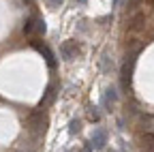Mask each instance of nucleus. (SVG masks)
<instances>
[{
	"label": "nucleus",
	"instance_id": "f257e3e1",
	"mask_svg": "<svg viewBox=\"0 0 154 152\" xmlns=\"http://www.w3.org/2000/svg\"><path fill=\"white\" fill-rule=\"evenodd\" d=\"M60 54H62V58H64L66 62L75 60L77 56H79V45H77V41H64V43L60 45Z\"/></svg>",
	"mask_w": 154,
	"mask_h": 152
},
{
	"label": "nucleus",
	"instance_id": "f03ea898",
	"mask_svg": "<svg viewBox=\"0 0 154 152\" xmlns=\"http://www.w3.org/2000/svg\"><path fill=\"white\" fill-rule=\"evenodd\" d=\"M107 146V131L105 129H96L92 133V148L94 150H103Z\"/></svg>",
	"mask_w": 154,
	"mask_h": 152
},
{
	"label": "nucleus",
	"instance_id": "7ed1b4c3",
	"mask_svg": "<svg viewBox=\"0 0 154 152\" xmlns=\"http://www.w3.org/2000/svg\"><path fill=\"white\" fill-rule=\"evenodd\" d=\"M116 90L113 88H107L105 90V94H103V107H107V111H111V105L116 103Z\"/></svg>",
	"mask_w": 154,
	"mask_h": 152
},
{
	"label": "nucleus",
	"instance_id": "20e7f679",
	"mask_svg": "<svg viewBox=\"0 0 154 152\" xmlns=\"http://www.w3.org/2000/svg\"><path fill=\"white\" fill-rule=\"evenodd\" d=\"M141 148H143V152H154V133L141 135Z\"/></svg>",
	"mask_w": 154,
	"mask_h": 152
},
{
	"label": "nucleus",
	"instance_id": "39448f33",
	"mask_svg": "<svg viewBox=\"0 0 154 152\" xmlns=\"http://www.w3.org/2000/svg\"><path fill=\"white\" fill-rule=\"evenodd\" d=\"M34 47H36L38 51H41V54L45 56V60H47V64H49L51 69H56V58H54V54H51V51H49V49H47L45 45H38V43H34Z\"/></svg>",
	"mask_w": 154,
	"mask_h": 152
},
{
	"label": "nucleus",
	"instance_id": "423d86ee",
	"mask_svg": "<svg viewBox=\"0 0 154 152\" xmlns=\"http://www.w3.org/2000/svg\"><path fill=\"white\" fill-rule=\"evenodd\" d=\"M79 131H82V122H79V120H71L69 133H71V135H75V133H79Z\"/></svg>",
	"mask_w": 154,
	"mask_h": 152
},
{
	"label": "nucleus",
	"instance_id": "0eeeda50",
	"mask_svg": "<svg viewBox=\"0 0 154 152\" xmlns=\"http://www.w3.org/2000/svg\"><path fill=\"white\" fill-rule=\"evenodd\" d=\"M34 26H36V20H28L24 24V34H32L34 32Z\"/></svg>",
	"mask_w": 154,
	"mask_h": 152
},
{
	"label": "nucleus",
	"instance_id": "6e6552de",
	"mask_svg": "<svg viewBox=\"0 0 154 152\" xmlns=\"http://www.w3.org/2000/svg\"><path fill=\"white\" fill-rule=\"evenodd\" d=\"M45 30H47V26H45V22H43V20H36V26H34V32H38V34H45Z\"/></svg>",
	"mask_w": 154,
	"mask_h": 152
},
{
	"label": "nucleus",
	"instance_id": "1a4fd4ad",
	"mask_svg": "<svg viewBox=\"0 0 154 152\" xmlns=\"http://www.w3.org/2000/svg\"><path fill=\"white\" fill-rule=\"evenodd\" d=\"M88 116H90V120H94V122H99V120H101V113H99V109H96V107H90Z\"/></svg>",
	"mask_w": 154,
	"mask_h": 152
},
{
	"label": "nucleus",
	"instance_id": "9d476101",
	"mask_svg": "<svg viewBox=\"0 0 154 152\" xmlns=\"http://www.w3.org/2000/svg\"><path fill=\"white\" fill-rule=\"evenodd\" d=\"M51 99H54V88L49 86V88H47V92H45V99L41 101V105H45V103H49Z\"/></svg>",
	"mask_w": 154,
	"mask_h": 152
},
{
	"label": "nucleus",
	"instance_id": "9b49d317",
	"mask_svg": "<svg viewBox=\"0 0 154 152\" xmlns=\"http://www.w3.org/2000/svg\"><path fill=\"white\" fill-rule=\"evenodd\" d=\"M64 2V0H47V5H49V9H58V7H60Z\"/></svg>",
	"mask_w": 154,
	"mask_h": 152
},
{
	"label": "nucleus",
	"instance_id": "f8f14e48",
	"mask_svg": "<svg viewBox=\"0 0 154 152\" xmlns=\"http://www.w3.org/2000/svg\"><path fill=\"white\" fill-rule=\"evenodd\" d=\"M82 152H92V146H84V148H82Z\"/></svg>",
	"mask_w": 154,
	"mask_h": 152
}]
</instances>
